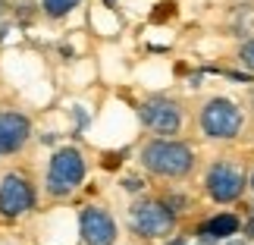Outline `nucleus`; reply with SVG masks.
<instances>
[{"instance_id": "1", "label": "nucleus", "mask_w": 254, "mask_h": 245, "mask_svg": "<svg viewBox=\"0 0 254 245\" xmlns=\"http://www.w3.org/2000/svg\"><path fill=\"white\" fill-rule=\"evenodd\" d=\"M138 161H141L144 170L151 176H157V179H185V176H191L194 166H198V158H194L191 145L176 142V139H163V135L141 145Z\"/></svg>"}, {"instance_id": "2", "label": "nucleus", "mask_w": 254, "mask_h": 245, "mask_svg": "<svg viewBox=\"0 0 254 245\" xmlns=\"http://www.w3.org/2000/svg\"><path fill=\"white\" fill-rule=\"evenodd\" d=\"M88 163L82 158L79 148L66 145V148H57L51 163H47V176H44V195L54 201H63L82 185Z\"/></svg>"}, {"instance_id": "3", "label": "nucleus", "mask_w": 254, "mask_h": 245, "mask_svg": "<svg viewBox=\"0 0 254 245\" xmlns=\"http://www.w3.org/2000/svg\"><path fill=\"white\" fill-rule=\"evenodd\" d=\"M198 123H201L204 139L226 142V139H236L242 132L245 113H242V107L236 101H229V97H210V101H204V107H201Z\"/></svg>"}, {"instance_id": "4", "label": "nucleus", "mask_w": 254, "mask_h": 245, "mask_svg": "<svg viewBox=\"0 0 254 245\" xmlns=\"http://www.w3.org/2000/svg\"><path fill=\"white\" fill-rule=\"evenodd\" d=\"M248 189V176H245V166L232 158H223V161H213L204 173V192H207L210 201L217 204H232L239 201Z\"/></svg>"}, {"instance_id": "5", "label": "nucleus", "mask_w": 254, "mask_h": 245, "mask_svg": "<svg viewBox=\"0 0 254 245\" xmlns=\"http://www.w3.org/2000/svg\"><path fill=\"white\" fill-rule=\"evenodd\" d=\"M129 227H132L135 236L163 239V236H173L176 214L160 198H138V201H132V208H129Z\"/></svg>"}, {"instance_id": "6", "label": "nucleus", "mask_w": 254, "mask_h": 245, "mask_svg": "<svg viewBox=\"0 0 254 245\" xmlns=\"http://www.w3.org/2000/svg\"><path fill=\"white\" fill-rule=\"evenodd\" d=\"M138 120L148 132L154 135H163V139H170L182 129L185 123V110L182 104L176 101V97H167V94H151L144 97L138 104Z\"/></svg>"}, {"instance_id": "7", "label": "nucleus", "mask_w": 254, "mask_h": 245, "mask_svg": "<svg viewBox=\"0 0 254 245\" xmlns=\"http://www.w3.org/2000/svg\"><path fill=\"white\" fill-rule=\"evenodd\" d=\"M38 204L35 182L25 173H3L0 176V217L3 220H19L32 214Z\"/></svg>"}, {"instance_id": "8", "label": "nucleus", "mask_w": 254, "mask_h": 245, "mask_svg": "<svg viewBox=\"0 0 254 245\" xmlns=\"http://www.w3.org/2000/svg\"><path fill=\"white\" fill-rule=\"evenodd\" d=\"M79 236L82 245H116V220L110 211L88 204L79 211Z\"/></svg>"}, {"instance_id": "9", "label": "nucleus", "mask_w": 254, "mask_h": 245, "mask_svg": "<svg viewBox=\"0 0 254 245\" xmlns=\"http://www.w3.org/2000/svg\"><path fill=\"white\" fill-rule=\"evenodd\" d=\"M32 139V120L19 110H0V154H19Z\"/></svg>"}, {"instance_id": "10", "label": "nucleus", "mask_w": 254, "mask_h": 245, "mask_svg": "<svg viewBox=\"0 0 254 245\" xmlns=\"http://www.w3.org/2000/svg\"><path fill=\"white\" fill-rule=\"evenodd\" d=\"M239 230H242V220L236 214H217V217H210L207 223L198 227V236H201V245H213V242H223V239L236 236Z\"/></svg>"}, {"instance_id": "11", "label": "nucleus", "mask_w": 254, "mask_h": 245, "mask_svg": "<svg viewBox=\"0 0 254 245\" xmlns=\"http://www.w3.org/2000/svg\"><path fill=\"white\" fill-rule=\"evenodd\" d=\"M79 3L82 0H41V13L47 19H63V16H69Z\"/></svg>"}, {"instance_id": "12", "label": "nucleus", "mask_w": 254, "mask_h": 245, "mask_svg": "<svg viewBox=\"0 0 254 245\" xmlns=\"http://www.w3.org/2000/svg\"><path fill=\"white\" fill-rule=\"evenodd\" d=\"M254 25V6H236V13H232V32L239 38L248 35Z\"/></svg>"}, {"instance_id": "13", "label": "nucleus", "mask_w": 254, "mask_h": 245, "mask_svg": "<svg viewBox=\"0 0 254 245\" xmlns=\"http://www.w3.org/2000/svg\"><path fill=\"white\" fill-rule=\"evenodd\" d=\"M239 63H242V66H245V70L254 76V38L242 41V47H239Z\"/></svg>"}, {"instance_id": "14", "label": "nucleus", "mask_w": 254, "mask_h": 245, "mask_svg": "<svg viewBox=\"0 0 254 245\" xmlns=\"http://www.w3.org/2000/svg\"><path fill=\"white\" fill-rule=\"evenodd\" d=\"M123 189H126V192H141V189H144V179H138V176H129V179L123 182Z\"/></svg>"}, {"instance_id": "15", "label": "nucleus", "mask_w": 254, "mask_h": 245, "mask_svg": "<svg viewBox=\"0 0 254 245\" xmlns=\"http://www.w3.org/2000/svg\"><path fill=\"white\" fill-rule=\"evenodd\" d=\"M245 233H248V236L254 239V217H248V223H245Z\"/></svg>"}, {"instance_id": "16", "label": "nucleus", "mask_w": 254, "mask_h": 245, "mask_svg": "<svg viewBox=\"0 0 254 245\" xmlns=\"http://www.w3.org/2000/svg\"><path fill=\"white\" fill-rule=\"evenodd\" d=\"M248 107L254 110V85H251V91H248Z\"/></svg>"}, {"instance_id": "17", "label": "nucleus", "mask_w": 254, "mask_h": 245, "mask_svg": "<svg viewBox=\"0 0 254 245\" xmlns=\"http://www.w3.org/2000/svg\"><path fill=\"white\" fill-rule=\"evenodd\" d=\"M6 16V0H0V19Z\"/></svg>"}, {"instance_id": "18", "label": "nucleus", "mask_w": 254, "mask_h": 245, "mask_svg": "<svg viewBox=\"0 0 254 245\" xmlns=\"http://www.w3.org/2000/svg\"><path fill=\"white\" fill-rule=\"evenodd\" d=\"M170 245H185V242H182V239H173V242H170Z\"/></svg>"}, {"instance_id": "19", "label": "nucleus", "mask_w": 254, "mask_h": 245, "mask_svg": "<svg viewBox=\"0 0 254 245\" xmlns=\"http://www.w3.org/2000/svg\"><path fill=\"white\" fill-rule=\"evenodd\" d=\"M226 245H245V242H226Z\"/></svg>"}, {"instance_id": "20", "label": "nucleus", "mask_w": 254, "mask_h": 245, "mask_svg": "<svg viewBox=\"0 0 254 245\" xmlns=\"http://www.w3.org/2000/svg\"><path fill=\"white\" fill-rule=\"evenodd\" d=\"M248 185H251V189H254V173H251V182H248Z\"/></svg>"}, {"instance_id": "21", "label": "nucleus", "mask_w": 254, "mask_h": 245, "mask_svg": "<svg viewBox=\"0 0 254 245\" xmlns=\"http://www.w3.org/2000/svg\"><path fill=\"white\" fill-rule=\"evenodd\" d=\"M251 217H254V208H251Z\"/></svg>"}]
</instances>
